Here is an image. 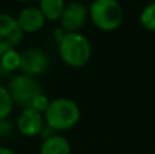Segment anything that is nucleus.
I'll use <instances>...</instances> for the list:
<instances>
[{"label":"nucleus","mask_w":155,"mask_h":154,"mask_svg":"<svg viewBox=\"0 0 155 154\" xmlns=\"http://www.w3.org/2000/svg\"><path fill=\"white\" fill-rule=\"evenodd\" d=\"M44 119L46 126L53 131L70 130L80 120V108L74 100L60 97L49 102Z\"/></svg>","instance_id":"1"},{"label":"nucleus","mask_w":155,"mask_h":154,"mask_svg":"<svg viewBox=\"0 0 155 154\" xmlns=\"http://www.w3.org/2000/svg\"><path fill=\"white\" fill-rule=\"evenodd\" d=\"M59 55L68 67L82 68L90 62L93 49L88 38L82 33H65L59 41Z\"/></svg>","instance_id":"2"},{"label":"nucleus","mask_w":155,"mask_h":154,"mask_svg":"<svg viewBox=\"0 0 155 154\" xmlns=\"http://www.w3.org/2000/svg\"><path fill=\"white\" fill-rule=\"evenodd\" d=\"M91 22L102 32L118 29L124 21V11L117 0H94L88 8Z\"/></svg>","instance_id":"3"},{"label":"nucleus","mask_w":155,"mask_h":154,"mask_svg":"<svg viewBox=\"0 0 155 154\" xmlns=\"http://www.w3.org/2000/svg\"><path fill=\"white\" fill-rule=\"evenodd\" d=\"M7 89L12 97L14 104L22 106L23 109L30 108L34 98L42 93V87H41L40 82L34 76L26 75V74L15 75L10 81Z\"/></svg>","instance_id":"4"},{"label":"nucleus","mask_w":155,"mask_h":154,"mask_svg":"<svg viewBox=\"0 0 155 154\" xmlns=\"http://www.w3.org/2000/svg\"><path fill=\"white\" fill-rule=\"evenodd\" d=\"M23 37L16 18L10 14H0V56L8 51H12L19 45Z\"/></svg>","instance_id":"5"},{"label":"nucleus","mask_w":155,"mask_h":154,"mask_svg":"<svg viewBox=\"0 0 155 154\" xmlns=\"http://www.w3.org/2000/svg\"><path fill=\"white\" fill-rule=\"evenodd\" d=\"M88 18V10L79 2H71L65 4L63 15L60 18L61 29L67 33H75L86 25Z\"/></svg>","instance_id":"6"},{"label":"nucleus","mask_w":155,"mask_h":154,"mask_svg":"<svg viewBox=\"0 0 155 154\" xmlns=\"http://www.w3.org/2000/svg\"><path fill=\"white\" fill-rule=\"evenodd\" d=\"M49 67V57L45 52L40 49H27L21 53V68L22 72L30 76H37L44 74Z\"/></svg>","instance_id":"7"},{"label":"nucleus","mask_w":155,"mask_h":154,"mask_svg":"<svg viewBox=\"0 0 155 154\" xmlns=\"http://www.w3.org/2000/svg\"><path fill=\"white\" fill-rule=\"evenodd\" d=\"M45 127L42 113L33 108H25L18 117V130L25 136H37Z\"/></svg>","instance_id":"8"},{"label":"nucleus","mask_w":155,"mask_h":154,"mask_svg":"<svg viewBox=\"0 0 155 154\" xmlns=\"http://www.w3.org/2000/svg\"><path fill=\"white\" fill-rule=\"evenodd\" d=\"M18 25L23 33H35L45 25V16L38 7H26L16 16Z\"/></svg>","instance_id":"9"},{"label":"nucleus","mask_w":155,"mask_h":154,"mask_svg":"<svg viewBox=\"0 0 155 154\" xmlns=\"http://www.w3.org/2000/svg\"><path fill=\"white\" fill-rule=\"evenodd\" d=\"M40 154H71V145L63 135L53 134L42 142Z\"/></svg>","instance_id":"10"},{"label":"nucleus","mask_w":155,"mask_h":154,"mask_svg":"<svg viewBox=\"0 0 155 154\" xmlns=\"http://www.w3.org/2000/svg\"><path fill=\"white\" fill-rule=\"evenodd\" d=\"M41 12L48 21H60L65 8L64 0H40Z\"/></svg>","instance_id":"11"},{"label":"nucleus","mask_w":155,"mask_h":154,"mask_svg":"<svg viewBox=\"0 0 155 154\" xmlns=\"http://www.w3.org/2000/svg\"><path fill=\"white\" fill-rule=\"evenodd\" d=\"M0 67L8 72L19 70L21 68V53L16 52L15 49L3 53L0 56Z\"/></svg>","instance_id":"12"},{"label":"nucleus","mask_w":155,"mask_h":154,"mask_svg":"<svg viewBox=\"0 0 155 154\" xmlns=\"http://www.w3.org/2000/svg\"><path fill=\"white\" fill-rule=\"evenodd\" d=\"M14 101L7 87L0 85V120H5L14 109Z\"/></svg>","instance_id":"13"},{"label":"nucleus","mask_w":155,"mask_h":154,"mask_svg":"<svg viewBox=\"0 0 155 154\" xmlns=\"http://www.w3.org/2000/svg\"><path fill=\"white\" fill-rule=\"evenodd\" d=\"M140 25L148 32H155V2L143 8L140 14Z\"/></svg>","instance_id":"14"},{"label":"nucleus","mask_w":155,"mask_h":154,"mask_svg":"<svg viewBox=\"0 0 155 154\" xmlns=\"http://www.w3.org/2000/svg\"><path fill=\"white\" fill-rule=\"evenodd\" d=\"M49 102H51V101L48 100V97H46V95L44 94V93H41L40 95H37V97L34 98V101L31 102L30 108L35 109V111L41 112V113L44 115V113H45V111H46V108H48Z\"/></svg>","instance_id":"15"},{"label":"nucleus","mask_w":155,"mask_h":154,"mask_svg":"<svg viewBox=\"0 0 155 154\" xmlns=\"http://www.w3.org/2000/svg\"><path fill=\"white\" fill-rule=\"evenodd\" d=\"M0 154H15V153H14V150H11L10 147L0 146Z\"/></svg>","instance_id":"16"},{"label":"nucleus","mask_w":155,"mask_h":154,"mask_svg":"<svg viewBox=\"0 0 155 154\" xmlns=\"http://www.w3.org/2000/svg\"><path fill=\"white\" fill-rule=\"evenodd\" d=\"M18 2H33V0H18Z\"/></svg>","instance_id":"17"}]
</instances>
